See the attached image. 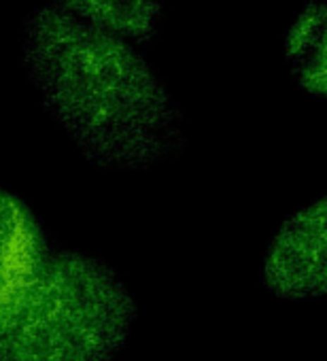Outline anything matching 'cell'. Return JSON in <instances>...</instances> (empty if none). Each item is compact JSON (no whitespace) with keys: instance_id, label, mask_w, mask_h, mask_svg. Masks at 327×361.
<instances>
[{"instance_id":"obj_6","label":"cell","mask_w":327,"mask_h":361,"mask_svg":"<svg viewBox=\"0 0 327 361\" xmlns=\"http://www.w3.org/2000/svg\"><path fill=\"white\" fill-rule=\"evenodd\" d=\"M327 11L323 0H306L285 37V56L295 81L308 94L325 96Z\"/></svg>"},{"instance_id":"obj_3","label":"cell","mask_w":327,"mask_h":361,"mask_svg":"<svg viewBox=\"0 0 327 361\" xmlns=\"http://www.w3.org/2000/svg\"><path fill=\"white\" fill-rule=\"evenodd\" d=\"M327 200L304 207L291 215L272 238L264 266L261 283L283 300L308 302L327 291Z\"/></svg>"},{"instance_id":"obj_1","label":"cell","mask_w":327,"mask_h":361,"mask_svg":"<svg viewBox=\"0 0 327 361\" xmlns=\"http://www.w3.org/2000/svg\"><path fill=\"white\" fill-rule=\"evenodd\" d=\"M22 68L85 159L147 170L185 142L183 115L136 43L49 3L22 24Z\"/></svg>"},{"instance_id":"obj_2","label":"cell","mask_w":327,"mask_h":361,"mask_svg":"<svg viewBox=\"0 0 327 361\" xmlns=\"http://www.w3.org/2000/svg\"><path fill=\"white\" fill-rule=\"evenodd\" d=\"M134 323L136 302L117 270L56 251L0 317V361H113Z\"/></svg>"},{"instance_id":"obj_5","label":"cell","mask_w":327,"mask_h":361,"mask_svg":"<svg viewBox=\"0 0 327 361\" xmlns=\"http://www.w3.org/2000/svg\"><path fill=\"white\" fill-rule=\"evenodd\" d=\"M49 5L132 43L155 39L164 20V0H49Z\"/></svg>"},{"instance_id":"obj_4","label":"cell","mask_w":327,"mask_h":361,"mask_svg":"<svg viewBox=\"0 0 327 361\" xmlns=\"http://www.w3.org/2000/svg\"><path fill=\"white\" fill-rule=\"evenodd\" d=\"M49 253L47 234L32 209L0 190V317L32 285Z\"/></svg>"}]
</instances>
